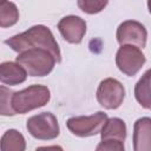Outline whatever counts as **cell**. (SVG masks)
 Masks as SVG:
<instances>
[{"label": "cell", "instance_id": "obj_11", "mask_svg": "<svg viewBox=\"0 0 151 151\" xmlns=\"http://www.w3.org/2000/svg\"><path fill=\"white\" fill-rule=\"evenodd\" d=\"M27 71L19 64L13 61H5L0 65V80L6 85H19L27 78Z\"/></svg>", "mask_w": 151, "mask_h": 151}, {"label": "cell", "instance_id": "obj_3", "mask_svg": "<svg viewBox=\"0 0 151 151\" xmlns=\"http://www.w3.org/2000/svg\"><path fill=\"white\" fill-rule=\"evenodd\" d=\"M51 98V92L45 85H31L21 91L13 92L12 107L15 113L24 114L32 110L45 106Z\"/></svg>", "mask_w": 151, "mask_h": 151}, {"label": "cell", "instance_id": "obj_7", "mask_svg": "<svg viewBox=\"0 0 151 151\" xmlns=\"http://www.w3.org/2000/svg\"><path fill=\"white\" fill-rule=\"evenodd\" d=\"M116 64L120 72L129 77H133L145 64V55L137 46L122 45L116 54Z\"/></svg>", "mask_w": 151, "mask_h": 151}, {"label": "cell", "instance_id": "obj_10", "mask_svg": "<svg viewBox=\"0 0 151 151\" xmlns=\"http://www.w3.org/2000/svg\"><path fill=\"white\" fill-rule=\"evenodd\" d=\"M133 150L151 151V118L143 117L133 125Z\"/></svg>", "mask_w": 151, "mask_h": 151}, {"label": "cell", "instance_id": "obj_19", "mask_svg": "<svg viewBox=\"0 0 151 151\" xmlns=\"http://www.w3.org/2000/svg\"><path fill=\"white\" fill-rule=\"evenodd\" d=\"M147 8H149V12L151 14V0H147Z\"/></svg>", "mask_w": 151, "mask_h": 151}, {"label": "cell", "instance_id": "obj_9", "mask_svg": "<svg viewBox=\"0 0 151 151\" xmlns=\"http://www.w3.org/2000/svg\"><path fill=\"white\" fill-rule=\"evenodd\" d=\"M58 29L67 42L80 44L86 33V22L80 17L67 15L58 22Z\"/></svg>", "mask_w": 151, "mask_h": 151}, {"label": "cell", "instance_id": "obj_6", "mask_svg": "<svg viewBox=\"0 0 151 151\" xmlns=\"http://www.w3.org/2000/svg\"><path fill=\"white\" fill-rule=\"evenodd\" d=\"M125 98V88L123 84L114 78H106L100 81L97 88V100L98 103L107 109H118Z\"/></svg>", "mask_w": 151, "mask_h": 151}, {"label": "cell", "instance_id": "obj_12", "mask_svg": "<svg viewBox=\"0 0 151 151\" xmlns=\"http://www.w3.org/2000/svg\"><path fill=\"white\" fill-rule=\"evenodd\" d=\"M100 138L104 142L123 143L126 138V125L120 118H107L100 131Z\"/></svg>", "mask_w": 151, "mask_h": 151}, {"label": "cell", "instance_id": "obj_4", "mask_svg": "<svg viewBox=\"0 0 151 151\" xmlns=\"http://www.w3.org/2000/svg\"><path fill=\"white\" fill-rule=\"evenodd\" d=\"M26 129L32 137L40 140H52L60 132L57 117L51 112L32 116L26 122Z\"/></svg>", "mask_w": 151, "mask_h": 151}, {"label": "cell", "instance_id": "obj_1", "mask_svg": "<svg viewBox=\"0 0 151 151\" xmlns=\"http://www.w3.org/2000/svg\"><path fill=\"white\" fill-rule=\"evenodd\" d=\"M5 44L18 53H21L29 48H45L54 55L57 63L61 61V53L58 42L55 41L51 29L44 25L32 26L27 31L15 34L12 38L5 40Z\"/></svg>", "mask_w": 151, "mask_h": 151}, {"label": "cell", "instance_id": "obj_18", "mask_svg": "<svg viewBox=\"0 0 151 151\" xmlns=\"http://www.w3.org/2000/svg\"><path fill=\"white\" fill-rule=\"evenodd\" d=\"M97 151H105V150H110V151H124V144L123 143H116V142H104L101 140L98 146L96 147Z\"/></svg>", "mask_w": 151, "mask_h": 151}, {"label": "cell", "instance_id": "obj_8", "mask_svg": "<svg viewBox=\"0 0 151 151\" xmlns=\"http://www.w3.org/2000/svg\"><path fill=\"white\" fill-rule=\"evenodd\" d=\"M147 32L144 25L136 20L123 21L117 28V41L119 45H133L144 48L146 45Z\"/></svg>", "mask_w": 151, "mask_h": 151}, {"label": "cell", "instance_id": "obj_13", "mask_svg": "<svg viewBox=\"0 0 151 151\" xmlns=\"http://www.w3.org/2000/svg\"><path fill=\"white\" fill-rule=\"evenodd\" d=\"M134 97L140 106L151 110V68L137 81L134 86Z\"/></svg>", "mask_w": 151, "mask_h": 151}, {"label": "cell", "instance_id": "obj_5", "mask_svg": "<svg viewBox=\"0 0 151 151\" xmlns=\"http://www.w3.org/2000/svg\"><path fill=\"white\" fill-rule=\"evenodd\" d=\"M107 120L105 112H97L91 116H79L68 118L66 126L71 133L77 137H91L100 133L104 124Z\"/></svg>", "mask_w": 151, "mask_h": 151}, {"label": "cell", "instance_id": "obj_17", "mask_svg": "<svg viewBox=\"0 0 151 151\" xmlns=\"http://www.w3.org/2000/svg\"><path fill=\"white\" fill-rule=\"evenodd\" d=\"M1 94H0V100H1V105H0V112L2 116H14L15 111L12 107V97H13V92L5 87L4 85L0 87Z\"/></svg>", "mask_w": 151, "mask_h": 151}, {"label": "cell", "instance_id": "obj_2", "mask_svg": "<svg viewBox=\"0 0 151 151\" xmlns=\"http://www.w3.org/2000/svg\"><path fill=\"white\" fill-rule=\"evenodd\" d=\"M19 63L31 77H45L52 72L57 60L54 55L45 48H29L18 54Z\"/></svg>", "mask_w": 151, "mask_h": 151}, {"label": "cell", "instance_id": "obj_15", "mask_svg": "<svg viewBox=\"0 0 151 151\" xmlns=\"http://www.w3.org/2000/svg\"><path fill=\"white\" fill-rule=\"evenodd\" d=\"M19 20V11L15 4L1 0L0 2V26L2 28L13 26Z\"/></svg>", "mask_w": 151, "mask_h": 151}, {"label": "cell", "instance_id": "obj_16", "mask_svg": "<svg viewBox=\"0 0 151 151\" xmlns=\"http://www.w3.org/2000/svg\"><path fill=\"white\" fill-rule=\"evenodd\" d=\"M109 0H78V7L87 14H97L101 12Z\"/></svg>", "mask_w": 151, "mask_h": 151}, {"label": "cell", "instance_id": "obj_14", "mask_svg": "<svg viewBox=\"0 0 151 151\" xmlns=\"http://www.w3.org/2000/svg\"><path fill=\"white\" fill-rule=\"evenodd\" d=\"M1 151H24L26 149V142L24 136L14 130H7L1 137Z\"/></svg>", "mask_w": 151, "mask_h": 151}]
</instances>
